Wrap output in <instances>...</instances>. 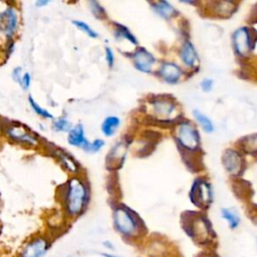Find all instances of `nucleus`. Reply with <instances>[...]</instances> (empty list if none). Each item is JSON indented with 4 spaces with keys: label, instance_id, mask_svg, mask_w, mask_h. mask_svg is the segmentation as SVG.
<instances>
[{
    "label": "nucleus",
    "instance_id": "obj_1",
    "mask_svg": "<svg viewBox=\"0 0 257 257\" xmlns=\"http://www.w3.org/2000/svg\"><path fill=\"white\" fill-rule=\"evenodd\" d=\"M113 223L116 230L127 238L137 237L142 230L138 216L125 207H118L114 210Z\"/></svg>",
    "mask_w": 257,
    "mask_h": 257
},
{
    "label": "nucleus",
    "instance_id": "obj_2",
    "mask_svg": "<svg viewBox=\"0 0 257 257\" xmlns=\"http://www.w3.org/2000/svg\"><path fill=\"white\" fill-rule=\"evenodd\" d=\"M87 201V191L83 183L77 179H72L69 182L65 203L66 211L69 215H78L84 208Z\"/></svg>",
    "mask_w": 257,
    "mask_h": 257
},
{
    "label": "nucleus",
    "instance_id": "obj_3",
    "mask_svg": "<svg viewBox=\"0 0 257 257\" xmlns=\"http://www.w3.org/2000/svg\"><path fill=\"white\" fill-rule=\"evenodd\" d=\"M184 230L196 243L204 245L210 242L212 233L210 222L201 215L187 216Z\"/></svg>",
    "mask_w": 257,
    "mask_h": 257
},
{
    "label": "nucleus",
    "instance_id": "obj_4",
    "mask_svg": "<svg viewBox=\"0 0 257 257\" xmlns=\"http://www.w3.org/2000/svg\"><path fill=\"white\" fill-rule=\"evenodd\" d=\"M50 247V242L43 235H36L28 239L17 251L16 257H44Z\"/></svg>",
    "mask_w": 257,
    "mask_h": 257
},
{
    "label": "nucleus",
    "instance_id": "obj_5",
    "mask_svg": "<svg viewBox=\"0 0 257 257\" xmlns=\"http://www.w3.org/2000/svg\"><path fill=\"white\" fill-rule=\"evenodd\" d=\"M177 139L185 149L196 150L200 146V137L190 122H183L178 127Z\"/></svg>",
    "mask_w": 257,
    "mask_h": 257
},
{
    "label": "nucleus",
    "instance_id": "obj_6",
    "mask_svg": "<svg viewBox=\"0 0 257 257\" xmlns=\"http://www.w3.org/2000/svg\"><path fill=\"white\" fill-rule=\"evenodd\" d=\"M255 40L246 27L237 29L233 35V44L236 52L241 56H247L254 48Z\"/></svg>",
    "mask_w": 257,
    "mask_h": 257
},
{
    "label": "nucleus",
    "instance_id": "obj_7",
    "mask_svg": "<svg viewBox=\"0 0 257 257\" xmlns=\"http://www.w3.org/2000/svg\"><path fill=\"white\" fill-rule=\"evenodd\" d=\"M190 197L192 203H194L197 207H207L212 199V193L209 184L203 180H196L192 186Z\"/></svg>",
    "mask_w": 257,
    "mask_h": 257
},
{
    "label": "nucleus",
    "instance_id": "obj_8",
    "mask_svg": "<svg viewBox=\"0 0 257 257\" xmlns=\"http://www.w3.org/2000/svg\"><path fill=\"white\" fill-rule=\"evenodd\" d=\"M18 27V15L13 7H7L0 13V32L10 38Z\"/></svg>",
    "mask_w": 257,
    "mask_h": 257
},
{
    "label": "nucleus",
    "instance_id": "obj_9",
    "mask_svg": "<svg viewBox=\"0 0 257 257\" xmlns=\"http://www.w3.org/2000/svg\"><path fill=\"white\" fill-rule=\"evenodd\" d=\"M6 134L8 138H10L12 141L20 144L35 145L37 143L36 138L32 134H30L26 127L22 126L19 123H11L9 126H7Z\"/></svg>",
    "mask_w": 257,
    "mask_h": 257
},
{
    "label": "nucleus",
    "instance_id": "obj_10",
    "mask_svg": "<svg viewBox=\"0 0 257 257\" xmlns=\"http://www.w3.org/2000/svg\"><path fill=\"white\" fill-rule=\"evenodd\" d=\"M223 165L229 174L237 176L242 170V158L236 151L227 150L223 155Z\"/></svg>",
    "mask_w": 257,
    "mask_h": 257
},
{
    "label": "nucleus",
    "instance_id": "obj_11",
    "mask_svg": "<svg viewBox=\"0 0 257 257\" xmlns=\"http://www.w3.org/2000/svg\"><path fill=\"white\" fill-rule=\"evenodd\" d=\"M134 62L136 67L143 72H150L155 62L154 56L144 48H140L134 55Z\"/></svg>",
    "mask_w": 257,
    "mask_h": 257
},
{
    "label": "nucleus",
    "instance_id": "obj_12",
    "mask_svg": "<svg viewBox=\"0 0 257 257\" xmlns=\"http://www.w3.org/2000/svg\"><path fill=\"white\" fill-rule=\"evenodd\" d=\"M160 75L167 82L176 83L180 79V77L182 75V71L178 65L168 62V63H164L161 66Z\"/></svg>",
    "mask_w": 257,
    "mask_h": 257
},
{
    "label": "nucleus",
    "instance_id": "obj_13",
    "mask_svg": "<svg viewBox=\"0 0 257 257\" xmlns=\"http://www.w3.org/2000/svg\"><path fill=\"white\" fill-rule=\"evenodd\" d=\"M152 104L155 113L161 117H169L175 109V104L167 98L155 99Z\"/></svg>",
    "mask_w": 257,
    "mask_h": 257
},
{
    "label": "nucleus",
    "instance_id": "obj_14",
    "mask_svg": "<svg viewBox=\"0 0 257 257\" xmlns=\"http://www.w3.org/2000/svg\"><path fill=\"white\" fill-rule=\"evenodd\" d=\"M183 62L188 66H194L198 61V55L194 48V45L190 41H186L181 48L180 52Z\"/></svg>",
    "mask_w": 257,
    "mask_h": 257
},
{
    "label": "nucleus",
    "instance_id": "obj_15",
    "mask_svg": "<svg viewBox=\"0 0 257 257\" xmlns=\"http://www.w3.org/2000/svg\"><path fill=\"white\" fill-rule=\"evenodd\" d=\"M68 143L75 147H81L85 149L88 145V142L84 138V133L81 124H76L73 128L70 130L68 136Z\"/></svg>",
    "mask_w": 257,
    "mask_h": 257
},
{
    "label": "nucleus",
    "instance_id": "obj_16",
    "mask_svg": "<svg viewBox=\"0 0 257 257\" xmlns=\"http://www.w3.org/2000/svg\"><path fill=\"white\" fill-rule=\"evenodd\" d=\"M152 5L154 7V10L163 18H171L177 13L175 8L167 1L155 2Z\"/></svg>",
    "mask_w": 257,
    "mask_h": 257
},
{
    "label": "nucleus",
    "instance_id": "obj_17",
    "mask_svg": "<svg viewBox=\"0 0 257 257\" xmlns=\"http://www.w3.org/2000/svg\"><path fill=\"white\" fill-rule=\"evenodd\" d=\"M119 123H120V120L118 117L108 116L103 120L101 124V131L106 137H110L116 132Z\"/></svg>",
    "mask_w": 257,
    "mask_h": 257
},
{
    "label": "nucleus",
    "instance_id": "obj_18",
    "mask_svg": "<svg viewBox=\"0 0 257 257\" xmlns=\"http://www.w3.org/2000/svg\"><path fill=\"white\" fill-rule=\"evenodd\" d=\"M221 214H222V217L228 222L231 229H235L239 226L240 218L235 211L231 209H222Z\"/></svg>",
    "mask_w": 257,
    "mask_h": 257
},
{
    "label": "nucleus",
    "instance_id": "obj_19",
    "mask_svg": "<svg viewBox=\"0 0 257 257\" xmlns=\"http://www.w3.org/2000/svg\"><path fill=\"white\" fill-rule=\"evenodd\" d=\"M124 155H125V148L123 146V144H117L110 152L108 159H110V161L113 163V165L116 164V162H118V166H120V162L123 161L124 159Z\"/></svg>",
    "mask_w": 257,
    "mask_h": 257
},
{
    "label": "nucleus",
    "instance_id": "obj_20",
    "mask_svg": "<svg viewBox=\"0 0 257 257\" xmlns=\"http://www.w3.org/2000/svg\"><path fill=\"white\" fill-rule=\"evenodd\" d=\"M194 115L206 133H212L214 131V125L208 116H206L205 114H203L198 110L194 111Z\"/></svg>",
    "mask_w": 257,
    "mask_h": 257
},
{
    "label": "nucleus",
    "instance_id": "obj_21",
    "mask_svg": "<svg viewBox=\"0 0 257 257\" xmlns=\"http://www.w3.org/2000/svg\"><path fill=\"white\" fill-rule=\"evenodd\" d=\"M216 12L222 16L230 15L233 12L234 4L232 2H216Z\"/></svg>",
    "mask_w": 257,
    "mask_h": 257
},
{
    "label": "nucleus",
    "instance_id": "obj_22",
    "mask_svg": "<svg viewBox=\"0 0 257 257\" xmlns=\"http://www.w3.org/2000/svg\"><path fill=\"white\" fill-rule=\"evenodd\" d=\"M58 157L60 159V161L63 163V165L65 166L66 169H68L71 172H76L77 171V166L75 164V162L73 161V159H71L68 155H66L63 152H60L58 154Z\"/></svg>",
    "mask_w": 257,
    "mask_h": 257
},
{
    "label": "nucleus",
    "instance_id": "obj_23",
    "mask_svg": "<svg viewBox=\"0 0 257 257\" xmlns=\"http://www.w3.org/2000/svg\"><path fill=\"white\" fill-rule=\"evenodd\" d=\"M28 100H29L30 106L32 107V109H33L37 114H39V115H41L42 117H45V118H52V114H51L50 112H48L46 109L40 107V106L34 101V99H33L31 96H29Z\"/></svg>",
    "mask_w": 257,
    "mask_h": 257
},
{
    "label": "nucleus",
    "instance_id": "obj_24",
    "mask_svg": "<svg viewBox=\"0 0 257 257\" xmlns=\"http://www.w3.org/2000/svg\"><path fill=\"white\" fill-rule=\"evenodd\" d=\"M73 24H74L75 26H77L80 30H82L83 32H85L88 36L93 37V38L97 37V33L94 32V31L88 26V24H86L85 22L80 21V20H74V21H73Z\"/></svg>",
    "mask_w": 257,
    "mask_h": 257
},
{
    "label": "nucleus",
    "instance_id": "obj_25",
    "mask_svg": "<svg viewBox=\"0 0 257 257\" xmlns=\"http://www.w3.org/2000/svg\"><path fill=\"white\" fill-rule=\"evenodd\" d=\"M116 33L119 34V36H122L126 39H128L131 42H133L134 44H137L138 41L137 39L134 37V35L124 27V26H121V25H117V29H116Z\"/></svg>",
    "mask_w": 257,
    "mask_h": 257
},
{
    "label": "nucleus",
    "instance_id": "obj_26",
    "mask_svg": "<svg viewBox=\"0 0 257 257\" xmlns=\"http://www.w3.org/2000/svg\"><path fill=\"white\" fill-rule=\"evenodd\" d=\"M53 127L55 131H60V132H66L70 127V122L66 119H58L53 122Z\"/></svg>",
    "mask_w": 257,
    "mask_h": 257
},
{
    "label": "nucleus",
    "instance_id": "obj_27",
    "mask_svg": "<svg viewBox=\"0 0 257 257\" xmlns=\"http://www.w3.org/2000/svg\"><path fill=\"white\" fill-rule=\"evenodd\" d=\"M103 144H104L103 141H101V140H95V141L92 142L91 144L88 143L87 147H86L84 150L87 151V152H97V151L100 150V148L103 146Z\"/></svg>",
    "mask_w": 257,
    "mask_h": 257
},
{
    "label": "nucleus",
    "instance_id": "obj_28",
    "mask_svg": "<svg viewBox=\"0 0 257 257\" xmlns=\"http://www.w3.org/2000/svg\"><path fill=\"white\" fill-rule=\"evenodd\" d=\"M91 5V11L93 12V14L95 15V17H100L101 15L104 14V11L103 9L99 6V4L97 2H94V1H91L89 3Z\"/></svg>",
    "mask_w": 257,
    "mask_h": 257
},
{
    "label": "nucleus",
    "instance_id": "obj_29",
    "mask_svg": "<svg viewBox=\"0 0 257 257\" xmlns=\"http://www.w3.org/2000/svg\"><path fill=\"white\" fill-rule=\"evenodd\" d=\"M30 82H31V77H30V74L28 72H25L24 74H22V77H21V80H20V83L21 86L23 87V89H28V87L30 86Z\"/></svg>",
    "mask_w": 257,
    "mask_h": 257
},
{
    "label": "nucleus",
    "instance_id": "obj_30",
    "mask_svg": "<svg viewBox=\"0 0 257 257\" xmlns=\"http://www.w3.org/2000/svg\"><path fill=\"white\" fill-rule=\"evenodd\" d=\"M22 68L21 67H16L13 69L12 71V78L14 79V81L20 83V80H21V77H22Z\"/></svg>",
    "mask_w": 257,
    "mask_h": 257
},
{
    "label": "nucleus",
    "instance_id": "obj_31",
    "mask_svg": "<svg viewBox=\"0 0 257 257\" xmlns=\"http://www.w3.org/2000/svg\"><path fill=\"white\" fill-rule=\"evenodd\" d=\"M105 55H106V61L108 63V66L111 67L113 65V53L108 47L105 48Z\"/></svg>",
    "mask_w": 257,
    "mask_h": 257
},
{
    "label": "nucleus",
    "instance_id": "obj_32",
    "mask_svg": "<svg viewBox=\"0 0 257 257\" xmlns=\"http://www.w3.org/2000/svg\"><path fill=\"white\" fill-rule=\"evenodd\" d=\"M201 86L203 88V90L205 91H209L211 90L212 86H213V81L211 79H204L202 82H201Z\"/></svg>",
    "mask_w": 257,
    "mask_h": 257
},
{
    "label": "nucleus",
    "instance_id": "obj_33",
    "mask_svg": "<svg viewBox=\"0 0 257 257\" xmlns=\"http://www.w3.org/2000/svg\"><path fill=\"white\" fill-rule=\"evenodd\" d=\"M48 3H49L48 1H37V2L35 3V5H36L37 7H42V6H44V5L48 4Z\"/></svg>",
    "mask_w": 257,
    "mask_h": 257
},
{
    "label": "nucleus",
    "instance_id": "obj_34",
    "mask_svg": "<svg viewBox=\"0 0 257 257\" xmlns=\"http://www.w3.org/2000/svg\"><path fill=\"white\" fill-rule=\"evenodd\" d=\"M105 257H117V256H114V255H110V254H104Z\"/></svg>",
    "mask_w": 257,
    "mask_h": 257
},
{
    "label": "nucleus",
    "instance_id": "obj_35",
    "mask_svg": "<svg viewBox=\"0 0 257 257\" xmlns=\"http://www.w3.org/2000/svg\"><path fill=\"white\" fill-rule=\"evenodd\" d=\"M203 257H213V256H211V255H205V256H203Z\"/></svg>",
    "mask_w": 257,
    "mask_h": 257
},
{
    "label": "nucleus",
    "instance_id": "obj_36",
    "mask_svg": "<svg viewBox=\"0 0 257 257\" xmlns=\"http://www.w3.org/2000/svg\"><path fill=\"white\" fill-rule=\"evenodd\" d=\"M1 128H2V125H1V123H0V130H1Z\"/></svg>",
    "mask_w": 257,
    "mask_h": 257
},
{
    "label": "nucleus",
    "instance_id": "obj_37",
    "mask_svg": "<svg viewBox=\"0 0 257 257\" xmlns=\"http://www.w3.org/2000/svg\"><path fill=\"white\" fill-rule=\"evenodd\" d=\"M0 233H1V227H0Z\"/></svg>",
    "mask_w": 257,
    "mask_h": 257
}]
</instances>
